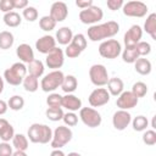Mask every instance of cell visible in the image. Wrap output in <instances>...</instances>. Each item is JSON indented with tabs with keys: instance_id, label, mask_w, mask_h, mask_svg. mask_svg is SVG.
<instances>
[{
	"instance_id": "6da1fadb",
	"label": "cell",
	"mask_w": 156,
	"mask_h": 156,
	"mask_svg": "<svg viewBox=\"0 0 156 156\" xmlns=\"http://www.w3.org/2000/svg\"><path fill=\"white\" fill-rule=\"evenodd\" d=\"M119 32V24L115 21H108L101 24H94L88 28V38L91 41H100L115 37Z\"/></svg>"
},
{
	"instance_id": "7a4b0ae2",
	"label": "cell",
	"mask_w": 156,
	"mask_h": 156,
	"mask_svg": "<svg viewBox=\"0 0 156 156\" xmlns=\"http://www.w3.org/2000/svg\"><path fill=\"white\" fill-rule=\"evenodd\" d=\"M27 138L35 144H48L52 139V130L49 126L41 123H33L28 128Z\"/></svg>"
},
{
	"instance_id": "3957f363",
	"label": "cell",
	"mask_w": 156,
	"mask_h": 156,
	"mask_svg": "<svg viewBox=\"0 0 156 156\" xmlns=\"http://www.w3.org/2000/svg\"><path fill=\"white\" fill-rule=\"evenodd\" d=\"M27 76V66L22 62H15L11 67L6 68L4 72V78L10 85L22 84L24 77Z\"/></svg>"
},
{
	"instance_id": "277c9868",
	"label": "cell",
	"mask_w": 156,
	"mask_h": 156,
	"mask_svg": "<svg viewBox=\"0 0 156 156\" xmlns=\"http://www.w3.org/2000/svg\"><path fill=\"white\" fill-rule=\"evenodd\" d=\"M63 78H65V74L60 69L51 71L43 77V79L40 82V88L45 93H52L58 87H61Z\"/></svg>"
},
{
	"instance_id": "5b68a950",
	"label": "cell",
	"mask_w": 156,
	"mask_h": 156,
	"mask_svg": "<svg viewBox=\"0 0 156 156\" xmlns=\"http://www.w3.org/2000/svg\"><path fill=\"white\" fill-rule=\"evenodd\" d=\"M73 133L67 126H58L52 132V139L50 141L52 149H61L72 140Z\"/></svg>"
},
{
	"instance_id": "8992f818",
	"label": "cell",
	"mask_w": 156,
	"mask_h": 156,
	"mask_svg": "<svg viewBox=\"0 0 156 156\" xmlns=\"http://www.w3.org/2000/svg\"><path fill=\"white\" fill-rule=\"evenodd\" d=\"M121 52H122V46L119 41L116 39L104 40L99 45V54L104 58H110V60L117 58L121 55Z\"/></svg>"
},
{
	"instance_id": "52a82bcc",
	"label": "cell",
	"mask_w": 156,
	"mask_h": 156,
	"mask_svg": "<svg viewBox=\"0 0 156 156\" xmlns=\"http://www.w3.org/2000/svg\"><path fill=\"white\" fill-rule=\"evenodd\" d=\"M89 78L90 82L95 87H104L108 82V73L104 65L95 63L89 68Z\"/></svg>"
},
{
	"instance_id": "ba28073f",
	"label": "cell",
	"mask_w": 156,
	"mask_h": 156,
	"mask_svg": "<svg viewBox=\"0 0 156 156\" xmlns=\"http://www.w3.org/2000/svg\"><path fill=\"white\" fill-rule=\"evenodd\" d=\"M79 118L89 128H96L102 122L101 115L93 107H82L79 110Z\"/></svg>"
},
{
	"instance_id": "9c48e42d",
	"label": "cell",
	"mask_w": 156,
	"mask_h": 156,
	"mask_svg": "<svg viewBox=\"0 0 156 156\" xmlns=\"http://www.w3.org/2000/svg\"><path fill=\"white\" fill-rule=\"evenodd\" d=\"M104 17V11L101 10V7L99 6H90L88 9H84V10H80L79 12V20L82 23L84 24H95L98 22H100Z\"/></svg>"
},
{
	"instance_id": "30bf717a",
	"label": "cell",
	"mask_w": 156,
	"mask_h": 156,
	"mask_svg": "<svg viewBox=\"0 0 156 156\" xmlns=\"http://www.w3.org/2000/svg\"><path fill=\"white\" fill-rule=\"evenodd\" d=\"M122 11L128 17H144L147 13V6L143 1H128L122 6Z\"/></svg>"
},
{
	"instance_id": "8fae6325",
	"label": "cell",
	"mask_w": 156,
	"mask_h": 156,
	"mask_svg": "<svg viewBox=\"0 0 156 156\" xmlns=\"http://www.w3.org/2000/svg\"><path fill=\"white\" fill-rule=\"evenodd\" d=\"M63 62H65V52H63L62 49H60V48H57V46L54 48V49L46 55V57H45V63H46V66H48L49 68L54 69V71L61 68L62 65H63Z\"/></svg>"
},
{
	"instance_id": "7c38bea8",
	"label": "cell",
	"mask_w": 156,
	"mask_h": 156,
	"mask_svg": "<svg viewBox=\"0 0 156 156\" xmlns=\"http://www.w3.org/2000/svg\"><path fill=\"white\" fill-rule=\"evenodd\" d=\"M88 101L93 108L100 107V106L106 105L110 101V94H108L107 89H105V88H96L90 93Z\"/></svg>"
},
{
	"instance_id": "4fadbf2b",
	"label": "cell",
	"mask_w": 156,
	"mask_h": 156,
	"mask_svg": "<svg viewBox=\"0 0 156 156\" xmlns=\"http://www.w3.org/2000/svg\"><path fill=\"white\" fill-rule=\"evenodd\" d=\"M139 102V99L132 91H122L116 100V105L119 110H130L135 107Z\"/></svg>"
},
{
	"instance_id": "5bb4252c",
	"label": "cell",
	"mask_w": 156,
	"mask_h": 156,
	"mask_svg": "<svg viewBox=\"0 0 156 156\" xmlns=\"http://www.w3.org/2000/svg\"><path fill=\"white\" fill-rule=\"evenodd\" d=\"M132 122V115L126 110H118L112 116V124L117 130H124Z\"/></svg>"
},
{
	"instance_id": "9a60e30c",
	"label": "cell",
	"mask_w": 156,
	"mask_h": 156,
	"mask_svg": "<svg viewBox=\"0 0 156 156\" xmlns=\"http://www.w3.org/2000/svg\"><path fill=\"white\" fill-rule=\"evenodd\" d=\"M141 37H143V29L138 24H133L124 34L123 41L126 46H134L136 45L139 41H141Z\"/></svg>"
},
{
	"instance_id": "2e32d148",
	"label": "cell",
	"mask_w": 156,
	"mask_h": 156,
	"mask_svg": "<svg viewBox=\"0 0 156 156\" xmlns=\"http://www.w3.org/2000/svg\"><path fill=\"white\" fill-rule=\"evenodd\" d=\"M56 23L57 22H62L67 18L68 16V7L65 2L62 1H56L51 5L50 7V15H49Z\"/></svg>"
},
{
	"instance_id": "e0dca14e",
	"label": "cell",
	"mask_w": 156,
	"mask_h": 156,
	"mask_svg": "<svg viewBox=\"0 0 156 156\" xmlns=\"http://www.w3.org/2000/svg\"><path fill=\"white\" fill-rule=\"evenodd\" d=\"M54 48H56V40L52 35H43L35 41V49L44 55H48Z\"/></svg>"
},
{
	"instance_id": "ac0fdd59",
	"label": "cell",
	"mask_w": 156,
	"mask_h": 156,
	"mask_svg": "<svg viewBox=\"0 0 156 156\" xmlns=\"http://www.w3.org/2000/svg\"><path fill=\"white\" fill-rule=\"evenodd\" d=\"M16 55H17V57L21 60V62L22 63H29V62H32L33 60H34V51H33V49L30 48V45L29 44H26V43H23V44H20L18 46H17V49H16Z\"/></svg>"
},
{
	"instance_id": "d6986e66",
	"label": "cell",
	"mask_w": 156,
	"mask_h": 156,
	"mask_svg": "<svg viewBox=\"0 0 156 156\" xmlns=\"http://www.w3.org/2000/svg\"><path fill=\"white\" fill-rule=\"evenodd\" d=\"M61 107L67 108L69 112L78 111L82 108V100L73 94H66L65 96H62V106Z\"/></svg>"
},
{
	"instance_id": "ffe728a7",
	"label": "cell",
	"mask_w": 156,
	"mask_h": 156,
	"mask_svg": "<svg viewBox=\"0 0 156 156\" xmlns=\"http://www.w3.org/2000/svg\"><path fill=\"white\" fill-rule=\"evenodd\" d=\"M15 135V130L13 127L10 124V122L5 118H0V139L2 141L9 143L10 140H12Z\"/></svg>"
},
{
	"instance_id": "44dd1931",
	"label": "cell",
	"mask_w": 156,
	"mask_h": 156,
	"mask_svg": "<svg viewBox=\"0 0 156 156\" xmlns=\"http://www.w3.org/2000/svg\"><path fill=\"white\" fill-rule=\"evenodd\" d=\"M107 91L110 95H113V96H118L122 91H124V83L121 78L118 77H113V78H108V82H107Z\"/></svg>"
},
{
	"instance_id": "7402d4cb",
	"label": "cell",
	"mask_w": 156,
	"mask_h": 156,
	"mask_svg": "<svg viewBox=\"0 0 156 156\" xmlns=\"http://www.w3.org/2000/svg\"><path fill=\"white\" fill-rule=\"evenodd\" d=\"M73 38V33H72V29L69 27H61L57 29L56 32V37H55V40L61 44V45H68L71 43Z\"/></svg>"
},
{
	"instance_id": "603a6c76",
	"label": "cell",
	"mask_w": 156,
	"mask_h": 156,
	"mask_svg": "<svg viewBox=\"0 0 156 156\" xmlns=\"http://www.w3.org/2000/svg\"><path fill=\"white\" fill-rule=\"evenodd\" d=\"M134 68H135V71H136L139 74H141V76H147V74H150V72H151V69H152V65H151V62H150L147 58H145V57H139V58L134 62Z\"/></svg>"
},
{
	"instance_id": "cb8c5ba5",
	"label": "cell",
	"mask_w": 156,
	"mask_h": 156,
	"mask_svg": "<svg viewBox=\"0 0 156 156\" xmlns=\"http://www.w3.org/2000/svg\"><path fill=\"white\" fill-rule=\"evenodd\" d=\"M44 69H45L44 63H43L40 60H37V58H34V60H33L32 62H29L28 66H27V72H28V74H30V76H33V77H35V78L41 77V76L44 74Z\"/></svg>"
},
{
	"instance_id": "d4e9b609",
	"label": "cell",
	"mask_w": 156,
	"mask_h": 156,
	"mask_svg": "<svg viewBox=\"0 0 156 156\" xmlns=\"http://www.w3.org/2000/svg\"><path fill=\"white\" fill-rule=\"evenodd\" d=\"M2 20H4V23H5L7 27H10V28H16V27H18V26L21 24V22H22L21 15H20L18 12H16V11H11V12L5 13Z\"/></svg>"
},
{
	"instance_id": "484cf974",
	"label": "cell",
	"mask_w": 156,
	"mask_h": 156,
	"mask_svg": "<svg viewBox=\"0 0 156 156\" xmlns=\"http://www.w3.org/2000/svg\"><path fill=\"white\" fill-rule=\"evenodd\" d=\"M144 30L154 39L156 40V13L152 12L146 17V21L144 23Z\"/></svg>"
},
{
	"instance_id": "4316f807",
	"label": "cell",
	"mask_w": 156,
	"mask_h": 156,
	"mask_svg": "<svg viewBox=\"0 0 156 156\" xmlns=\"http://www.w3.org/2000/svg\"><path fill=\"white\" fill-rule=\"evenodd\" d=\"M78 87V80L72 74H68V76H65L63 78V82L61 84V89L66 93V94H72Z\"/></svg>"
},
{
	"instance_id": "83f0119b",
	"label": "cell",
	"mask_w": 156,
	"mask_h": 156,
	"mask_svg": "<svg viewBox=\"0 0 156 156\" xmlns=\"http://www.w3.org/2000/svg\"><path fill=\"white\" fill-rule=\"evenodd\" d=\"M121 54H122L123 61L127 62V63H134L139 58V55H138V51H136L135 45L134 46H126L124 50Z\"/></svg>"
},
{
	"instance_id": "f1b7e54d",
	"label": "cell",
	"mask_w": 156,
	"mask_h": 156,
	"mask_svg": "<svg viewBox=\"0 0 156 156\" xmlns=\"http://www.w3.org/2000/svg\"><path fill=\"white\" fill-rule=\"evenodd\" d=\"M23 84V88L26 91H29V93H35L38 89H39V82H38V78L30 76V74H27L22 82Z\"/></svg>"
},
{
	"instance_id": "f546056e",
	"label": "cell",
	"mask_w": 156,
	"mask_h": 156,
	"mask_svg": "<svg viewBox=\"0 0 156 156\" xmlns=\"http://www.w3.org/2000/svg\"><path fill=\"white\" fill-rule=\"evenodd\" d=\"M15 38L13 34L9 30H2L0 32V49L2 50H7L13 45Z\"/></svg>"
},
{
	"instance_id": "4dcf8cb0",
	"label": "cell",
	"mask_w": 156,
	"mask_h": 156,
	"mask_svg": "<svg viewBox=\"0 0 156 156\" xmlns=\"http://www.w3.org/2000/svg\"><path fill=\"white\" fill-rule=\"evenodd\" d=\"M12 146L16 150H21V151H26L28 149V138L23 134H15L12 138Z\"/></svg>"
},
{
	"instance_id": "1f68e13d",
	"label": "cell",
	"mask_w": 156,
	"mask_h": 156,
	"mask_svg": "<svg viewBox=\"0 0 156 156\" xmlns=\"http://www.w3.org/2000/svg\"><path fill=\"white\" fill-rule=\"evenodd\" d=\"M63 111L62 107H48L45 111V116L48 119H50L51 122H57L61 121L63 117Z\"/></svg>"
},
{
	"instance_id": "d6a6232c",
	"label": "cell",
	"mask_w": 156,
	"mask_h": 156,
	"mask_svg": "<svg viewBox=\"0 0 156 156\" xmlns=\"http://www.w3.org/2000/svg\"><path fill=\"white\" fill-rule=\"evenodd\" d=\"M7 106L10 107V110L12 111H20L23 108L24 106V99L21 95H13L7 101Z\"/></svg>"
},
{
	"instance_id": "836d02e7",
	"label": "cell",
	"mask_w": 156,
	"mask_h": 156,
	"mask_svg": "<svg viewBox=\"0 0 156 156\" xmlns=\"http://www.w3.org/2000/svg\"><path fill=\"white\" fill-rule=\"evenodd\" d=\"M132 126H133V129L136 130V132H143L145 130L147 127H149V121L145 116H136L134 117V119L132 121Z\"/></svg>"
},
{
	"instance_id": "e575fe53",
	"label": "cell",
	"mask_w": 156,
	"mask_h": 156,
	"mask_svg": "<svg viewBox=\"0 0 156 156\" xmlns=\"http://www.w3.org/2000/svg\"><path fill=\"white\" fill-rule=\"evenodd\" d=\"M39 27L44 30V32H50L52 29H55L56 27V22L48 15V16H43L39 20Z\"/></svg>"
},
{
	"instance_id": "d590c367",
	"label": "cell",
	"mask_w": 156,
	"mask_h": 156,
	"mask_svg": "<svg viewBox=\"0 0 156 156\" xmlns=\"http://www.w3.org/2000/svg\"><path fill=\"white\" fill-rule=\"evenodd\" d=\"M71 44H73V45H74L76 48H78L80 51H84V50L87 49L88 41H87V38H85L84 34L78 33V34H74V35H73V38H72V40H71Z\"/></svg>"
},
{
	"instance_id": "8d00e7d4",
	"label": "cell",
	"mask_w": 156,
	"mask_h": 156,
	"mask_svg": "<svg viewBox=\"0 0 156 156\" xmlns=\"http://www.w3.org/2000/svg\"><path fill=\"white\" fill-rule=\"evenodd\" d=\"M138 99L139 98H144L147 93V85L144 83V82H136L133 84L132 87V90H130Z\"/></svg>"
},
{
	"instance_id": "74e56055",
	"label": "cell",
	"mask_w": 156,
	"mask_h": 156,
	"mask_svg": "<svg viewBox=\"0 0 156 156\" xmlns=\"http://www.w3.org/2000/svg\"><path fill=\"white\" fill-rule=\"evenodd\" d=\"M22 16L26 21L28 22H34L38 18V10L34 6H27L23 11H22Z\"/></svg>"
},
{
	"instance_id": "f35d334b",
	"label": "cell",
	"mask_w": 156,
	"mask_h": 156,
	"mask_svg": "<svg viewBox=\"0 0 156 156\" xmlns=\"http://www.w3.org/2000/svg\"><path fill=\"white\" fill-rule=\"evenodd\" d=\"M46 104L49 107H61L62 106V96L57 93H51L46 98Z\"/></svg>"
},
{
	"instance_id": "ab89813d",
	"label": "cell",
	"mask_w": 156,
	"mask_h": 156,
	"mask_svg": "<svg viewBox=\"0 0 156 156\" xmlns=\"http://www.w3.org/2000/svg\"><path fill=\"white\" fill-rule=\"evenodd\" d=\"M135 48H136L139 57H145V56H147L151 52V45L147 41H139L135 45Z\"/></svg>"
},
{
	"instance_id": "60d3db41",
	"label": "cell",
	"mask_w": 156,
	"mask_h": 156,
	"mask_svg": "<svg viewBox=\"0 0 156 156\" xmlns=\"http://www.w3.org/2000/svg\"><path fill=\"white\" fill-rule=\"evenodd\" d=\"M62 121H63V123H65L66 126H68V127H74V126H77V123H78V116H77L74 112H69V111H68L67 113L63 115Z\"/></svg>"
},
{
	"instance_id": "b9f144b4",
	"label": "cell",
	"mask_w": 156,
	"mask_h": 156,
	"mask_svg": "<svg viewBox=\"0 0 156 156\" xmlns=\"http://www.w3.org/2000/svg\"><path fill=\"white\" fill-rule=\"evenodd\" d=\"M143 141L144 144L152 146L156 144V132L154 129H149L143 134Z\"/></svg>"
},
{
	"instance_id": "7bdbcfd3",
	"label": "cell",
	"mask_w": 156,
	"mask_h": 156,
	"mask_svg": "<svg viewBox=\"0 0 156 156\" xmlns=\"http://www.w3.org/2000/svg\"><path fill=\"white\" fill-rule=\"evenodd\" d=\"M65 55L67 56V57H69V58H76V57H78L80 54H82V51L78 49V48H76L73 44H68L67 45V48L65 49Z\"/></svg>"
},
{
	"instance_id": "ee69618b",
	"label": "cell",
	"mask_w": 156,
	"mask_h": 156,
	"mask_svg": "<svg viewBox=\"0 0 156 156\" xmlns=\"http://www.w3.org/2000/svg\"><path fill=\"white\" fill-rule=\"evenodd\" d=\"M13 151H12V146L6 143V141H2L0 143V156H12Z\"/></svg>"
},
{
	"instance_id": "f6af8a7d",
	"label": "cell",
	"mask_w": 156,
	"mask_h": 156,
	"mask_svg": "<svg viewBox=\"0 0 156 156\" xmlns=\"http://www.w3.org/2000/svg\"><path fill=\"white\" fill-rule=\"evenodd\" d=\"M13 9V1L12 0H0V11H2L4 13L11 12Z\"/></svg>"
},
{
	"instance_id": "bcb514c9",
	"label": "cell",
	"mask_w": 156,
	"mask_h": 156,
	"mask_svg": "<svg viewBox=\"0 0 156 156\" xmlns=\"http://www.w3.org/2000/svg\"><path fill=\"white\" fill-rule=\"evenodd\" d=\"M106 5L111 11H116V10H119L124 5V1L123 0H107Z\"/></svg>"
},
{
	"instance_id": "7dc6e473",
	"label": "cell",
	"mask_w": 156,
	"mask_h": 156,
	"mask_svg": "<svg viewBox=\"0 0 156 156\" xmlns=\"http://www.w3.org/2000/svg\"><path fill=\"white\" fill-rule=\"evenodd\" d=\"M76 5L80 9V10H84V9H88L90 6H93V0H77L76 1Z\"/></svg>"
},
{
	"instance_id": "c3c4849f",
	"label": "cell",
	"mask_w": 156,
	"mask_h": 156,
	"mask_svg": "<svg viewBox=\"0 0 156 156\" xmlns=\"http://www.w3.org/2000/svg\"><path fill=\"white\" fill-rule=\"evenodd\" d=\"M13 1V9L16 10H24L28 6L27 0H12Z\"/></svg>"
},
{
	"instance_id": "681fc988",
	"label": "cell",
	"mask_w": 156,
	"mask_h": 156,
	"mask_svg": "<svg viewBox=\"0 0 156 156\" xmlns=\"http://www.w3.org/2000/svg\"><path fill=\"white\" fill-rule=\"evenodd\" d=\"M7 108H9L7 102H6L5 100H1V99H0V116L5 115V113L7 112Z\"/></svg>"
},
{
	"instance_id": "f907efd6",
	"label": "cell",
	"mask_w": 156,
	"mask_h": 156,
	"mask_svg": "<svg viewBox=\"0 0 156 156\" xmlns=\"http://www.w3.org/2000/svg\"><path fill=\"white\" fill-rule=\"evenodd\" d=\"M50 156H66L65 152L61 150V149H54L50 154Z\"/></svg>"
},
{
	"instance_id": "816d5d0a",
	"label": "cell",
	"mask_w": 156,
	"mask_h": 156,
	"mask_svg": "<svg viewBox=\"0 0 156 156\" xmlns=\"http://www.w3.org/2000/svg\"><path fill=\"white\" fill-rule=\"evenodd\" d=\"M12 156H28V155L26 154V151H21V150H16V151H13V154H12Z\"/></svg>"
},
{
	"instance_id": "f5cc1de1",
	"label": "cell",
	"mask_w": 156,
	"mask_h": 156,
	"mask_svg": "<svg viewBox=\"0 0 156 156\" xmlns=\"http://www.w3.org/2000/svg\"><path fill=\"white\" fill-rule=\"evenodd\" d=\"M4 91V79H2V77L0 76V94Z\"/></svg>"
},
{
	"instance_id": "db71d44e",
	"label": "cell",
	"mask_w": 156,
	"mask_h": 156,
	"mask_svg": "<svg viewBox=\"0 0 156 156\" xmlns=\"http://www.w3.org/2000/svg\"><path fill=\"white\" fill-rule=\"evenodd\" d=\"M66 156H82L80 154H78V152H74V151H72V152H69L68 155H66Z\"/></svg>"
}]
</instances>
